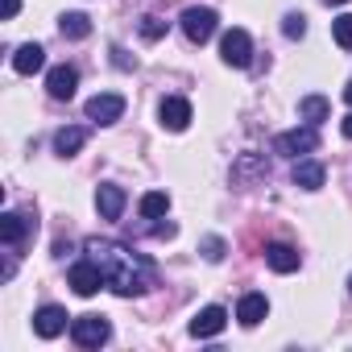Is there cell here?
<instances>
[{"mask_svg": "<svg viewBox=\"0 0 352 352\" xmlns=\"http://www.w3.org/2000/svg\"><path fill=\"white\" fill-rule=\"evenodd\" d=\"M87 257L104 270V282L108 290H116L120 298H133V294H145L153 286V265L137 253H129L124 245H112V241H87Z\"/></svg>", "mask_w": 352, "mask_h": 352, "instance_id": "6da1fadb", "label": "cell"}, {"mask_svg": "<svg viewBox=\"0 0 352 352\" xmlns=\"http://www.w3.org/2000/svg\"><path fill=\"white\" fill-rule=\"evenodd\" d=\"M71 336H75L79 348H100V344H108L112 323H108L104 315H79V319L71 323Z\"/></svg>", "mask_w": 352, "mask_h": 352, "instance_id": "7a4b0ae2", "label": "cell"}, {"mask_svg": "<svg viewBox=\"0 0 352 352\" xmlns=\"http://www.w3.org/2000/svg\"><path fill=\"white\" fill-rule=\"evenodd\" d=\"M220 58H224L228 67L245 71V67L253 63V38H249L245 30H228V34H224V42H220Z\"/></svg>", "mask_w": 352, "mask_h": 352, "instance_id": "3957f363", "label": "cell"}, {"mask_svg": "<svg viewBox=\"0 0 352 352\" xmlns=\"http://www.w3.org/2000/svg\"><path fill=\"white\" fill-rule=\"evenodd\" d=\"M216 25H220L216 9H199V5H195V9H187V13H183V34H187L195 46H204V42L216 34Z\"/></svg>", "mask_w": 352, "mask_h": 352, "instance_id": "277c9868", "label": "cell"}, {"mask_svg": "<svg viewBox=\"0 0 352 352\" xmlns=\"http://www.w3.org/2000/svg\"><path fill=\"white\" fill-rule=\"evenodd\" d=\"M71 286H75V294H83V298H91L100 286H108L104 282V270L91 261V257H83V261H75L71 265Z\"/></svg>", "mask_w": 352, "mask_h": 352, "instance_id": "5b68a950", "label": "cell"}, {"mask_svg": "<svg viewBox=\"0 0 352 352\" xmlns=\"http://www.w3.org/2000/svg\"><path fill=\"white\" fill-rule=\"evenodd\" d=\"M120 112H124V96H116V91H100L87 100V120H96V124H112V120H120Z\"/></svg>", "mask_w": 352, "mask_h": 352, "instance_id": "8992f818", "label": "cell"}, {"mask_svg": "<svg viewBox=\"0 0 352 352\" xmlns=\"http://www.w3.org/2000/svg\"><path fill=\"white\" fill-rule=\"evenodd\" d=\"M157 120H162V129H170V133H183V129L191 124V104H187L183 96H166L162 108H157Z\"/></svg>", "mask_w": 352, "mask_h": 352, "instance_id": "52a82bcc", "label": "cell"}, {"mask_svg": "<svg viewBox=\"0 0 352 352\" xmlns=\"http://www.w3.org/2000/svg\"><path fill=\"white\" fill-rule=\"evenodd\" d=\"M228 327V311L224 307H204V311H195V319H191V336L195 340H212V336H220Z\"/></svg>", "mask_w": 352, "mask_h": 352, "instance_id": "ba28073f", "label": "cell"}, {"mask_svg": "<svg viewBox=\"0 0 352 352\" xmlns=\"http://www.w3.org/2000/svg\"><path fill=\"white\" fill-rule=\"evenodd\" d=\"M319 145V137H315V129H290V133H282L278 141H274V149L278 153H286V157H298V153H311Z\"/></svg>", "mask_w": 352, "mask_h": 352, "instance_id": "9c48e42d", "label": "cell"}, {"mask_svg": "<svg viewBox=\"0 0 352 352\" xmlns=\"http://www.w3.org/2000/svg\"><path fill=\"white\" fill-rule=\"evenodd\" d=\"M75 87H79V71L75 67H54L50 75H46V91H50V100H71L75 96Z\"/></svg>", "mask_w": 352, "mask_h": 352, "instance_id": "30bf717a", "label": "cell"}, {"mask_svg": "<svg viewBox=\"0 0 352 352\" xmlns=\"http://www.w3.org/2000/svg\"><path fill=\"white\" fill-rule=\"evenodd\" d=\"M67 319H71V315H67L63 307H42V311L34 315V331H38L42 340H54V336L67 331Z\"/></svg>", "mask_w": 352, "mask_h": 352, "instance_id": "8fae6325", "label": "cell"}, {"mask_svg": "<svg viewBox=\"0 0 352 352\" xmlns=\"http://www.w3.org/2000/svg\"><path fill=\"white\" fill-rule=\"evenodd\" d=\"M42 67H46V50H42L38 42L17 46V54H13V71H17V75H38Z\"/></svg>", "mask_w": 352, "mask_h": 352, "instance_id": "7c38bea8", "label": "cell"}, {"mask_svg": "<svg viewBox=\"0 0 352 352\" xmlns=\"http://www.w3.org/2000/svg\"><path fill=\"white\" fill-rule=\"evenodd\" d=\"M265 261H270L274 274H294L302 265V257H298L294 245H265Z\"/></svg>", "mask_w": 352, "mask_h": 352, "instance_id": "4fadbf2b", "label": "cell"}, {"mask_svg": "<svg viewBox=\"0 0 352 352\" xmlns=\"http://www.w3.org/2000/svg\"><path fill=\"white\" fill-rule=\"evenodd\" d=\"M96 208H100L104 220H120V212H124V187L104 183V187L96 191Z\"/></svg>", "mask_w": 352, "mask_h": 352, "instance_id": "5bb4252c", "label": "cell"}, {"mask_svg": "<svg viewBox=\"0 0 352 352\" xmlns=\"http://www.w3.org/2000/svg\"><path fill=\"white\" fill-rule=\"evenodd\" d=\"M265 315H270V298H265V294H245L241 307H236V319H241L245 327H257Z\"/></svg>", "mask_w": 352, "mask_h": 352, "instance_id": "9a60e30c", "label": "cell"}, {"mask_svg": "<svg viewBox=\"0 0 352 352\" xmlns=\"http://www.w3.org/2000/svg\"><path fill=\"white\" fill-rule=\"evenodd\" d=\"M34 228V220H25L21 212H5L0 216V241L5 245H17V241H25V232Z\"/></svg>", "mask_w": 352, "mask_h": 352, "instance_id": "2e32d148", "label": "cell"}, {"mask_svg": "<svg viewBox=\"0 0 352 352\" xmlns=\"http://www.w3.org/2000/svg\"><path fill=\"white\" fill-rule=\"evenodd\" d=\"M294 187L319 191V187H323V166H319V162H294Z\"/></svg>", "mask_w": 352, "mask_h": 352, "instance_id": "e0dca14e", "label": "cell"}, {"mask_svg": "<svg viewBox=\"0 0 352 352\" xmlns=\"http://www.w3.org/2000/svg\"><path fill=\"white\" fill-rule=\"evenodd\" d=\"M298 116H302L307 124H323V120L331 116V104H327L323 96H302V100H298Z\"/></svg>", "mask_w": 352, "mask_h": 352, "instance_id": "ac0fdd59", "label": "cell"}, {"mask_svg": "<svg viewBox=\"0 0 352 352\" xmlns=\"http://www.w3.org/2000/svg\"><path fill=\"white\" fill-rule=\"evenodd\" d=\"M58 30H63V38H71V42H83V38L91 34V21H87L83 13H63V17H58Z\"/></svg>", "mask_w": 352, "mask_h": 352, "instance_id": "d6986e66", "label": "cell"}, {"mask_svg": "<svg viewBox=\"0 0 352 352\" xmlns=\"http://www.w3.org/2000/svg\"><path fill=\"white\" fill-rule=\"evenodd\" d=\"M83 141H87V133H83V129H58V133H54V149H58L63 157L79 153V149H83Z\"/></svg>", "mask_w": 352, "mask_h": 352, "instance_id": "ffe728a7", "label": "cell"}, {"mask_svg": "<svg viewBox=\"0 0 352 352\" xmlns=\"http://www.w3.org/2000/svg\"><path fill=\"white\" fill-rule=\"evenodd\" d=\"M170 212V195L166 191H149V195H141V216L145 220H162Z\"/></svg>", "mask_w": 352, "mask_h": 352, "instance_id": "44dd1931", "label": "cell"}, {"mask_svg": "<svg viewBox=\"0 0 352 352\" xmlns=\"http://www.w3.org/2000/svg\"><path fill=\"white\" fill-rule=\"evenodd\" d=\"M331 38H336L340 50H352V13H344V17L331 21Z\"/></svg>", "mask_w": 352, "mask_h": 352, "instance_id": "7402d4cb", "label": "cell"}, {"mask_svg": "<svg viewBox=\"0 0 352 352\" xmlns=\"http://www.w3.org/2000/svg\"><path fill=\"white\" fill-rule=\"evenodd\" d=\"M282 34H286L290 42H298V38L307 34V17H302V13H286V17H282Z\"/></svg>", "mask_w": 352, "mask_h": 352, "instance_id": "603a6c76", "label": "cell"}, {"mask_svg": "<svg viewBox=\"0 0 352 352\" xmlns=\"http://www.w3.org/2000/svg\"><path fill=\"white\" fill-rule=\"evenodd\" d=\"M162 34H166V21L162 17H141V38L145 42H157Z\"/></svg>", "mask_w": 352, "mask_h": 352, "instance_id": "cb8c5ba5", "label": "cell"}, {"mask_svg": "<svg viewBox=\"0 0 352 352\" xmlns=\"http://www.w3.org/2000/svg\"><path fill=\"white\" fill-rule=\"evenodd\" d=\"M204 257H208V261H220V257H224V241H220V236H208V241H204Z\"/></svg>", "mask_w": 352, "mask_h": 352, "instance_id": "d4e9b609", "label": "cell"}, {"mask_svg": "<svg viewBox=\"0 0 352 352\" xmlns=\"http://www.w3.org/2000/svg\"><path fill=\"white\" fill-rule=\"evenodd\" d=\"M17 9H21V0H5V21H13V17H17Z\"/></svg>", "mask_w": 352, "mask_h": 352, "instance_id": "484cf974", "label": "cell"}, {"mask_svg": "<svg viewBox=\"0 0 352 352\" xmlns=\"http://www.w3.org/2000/svg\"><path fill=\"white\" fill-rule=\"evenodd\" d=\"M340 129H344V137L352 141V116H344V120H340Z\"/></svg>", "mask_w": 352, "mask_h": 352, "instance_id": "4316f807", "label": "cell"}, {"mask_svg": "<svg viewBox=\"0 0 352 352\" xmlns=\"http://www.w3.org/2000/svg\"><path fill=\"white\" fill-rule=\"evenodd\" d=\"M344 100H348V104H352V83H348V87H344Z\"/></svg>", "mask_w": 352, "mask_h": 352, "instance_id": "83f0119b", "label": "cell"}, {"mask_svg": "<svg viewBox=\"0 0 352 352\" xmlns=\"http://www.w3.org/2000/svg\"><path fill=\"white\" fill-rule=\"evenodd\" d=\"M323 5H344V0H323Z\"/></svg>", "mask_w": 352, "mask_h": 352, "instance_id": "f1b7e54d", "label": "cell"}, {"mask_svg": "<svg viewBox=\"0 0 352 352\" xmlns=\"http://www.w3.org/2000/svg\"><path fill=\"white\" fill-rule=\"evenodd\" d=\"M348 294H352V278H348Z\"/></svg>", "mask_w": 352, "mask_h": 352, "instance_id": "f546056e", "label": "cell"}]
</instances>
